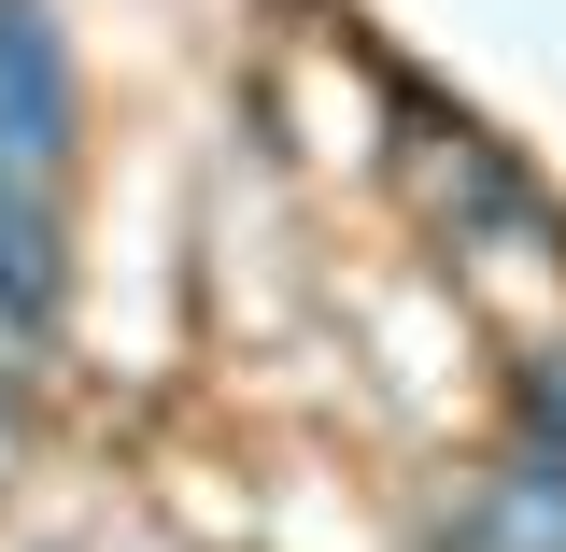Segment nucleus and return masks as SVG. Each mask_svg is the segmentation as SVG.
<instances>
[{"instance_id":"1","label":"nucleus","mask_w":566,"mask_h":552,"mask_svg":"<svg viewBox=\"0 0 566 552\" xmlns=\"http://www.w3.org/2000/svg\"><path fill=\"white\" fill-rule=\"evenodd\" d=\"M57 142H71V58H57V29L29 0H0V170L43 185Z\"/></svg>"},{"instance_id":"2","label":"nucleus","mask_w":566,"mask_h":552,"mask_svg":"<svg viewBox=\"0 0 566 552\" xmlns=\"http://www.w3.org/2000/svg\"><path fill=\"white\" fill-rule=\"evenodd\" d=\"M43 326H57V212L0 170V354H43Z\"/></svg>"}]
</instances>
